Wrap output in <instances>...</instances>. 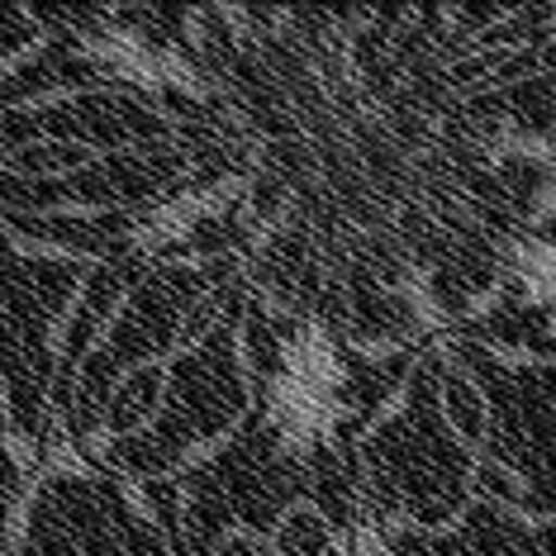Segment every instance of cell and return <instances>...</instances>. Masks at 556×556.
Wrapping results in <instances>:
<instances>
[{
	"mask_svg": "<svg viewBox=\"0 0 556 556\" xmlns=\"http://www.w3.org/2000/svg\"><path fill=\"white\" fill-rule=\"evenodd\" d=\"M167 386H172V376H167V366L162 362H138L129 366V371L115 381V390H110V400H105V433L110 438H129L138 433V428H148L157 419V409H162V400H167Z\"/></svg>",
	"mask_w": 556,
	"mask_h": 556,
	"instance_id": "cell-1",
	"label": "cell"
},
{
	"mask_svg": "<svg viewBox=\"0 0 556 556\" xmlns=\"http://www.w3.org/2000/svg\"><path fill=\"white\" fill-rule=\"evenodd\" d=\"M271 556H333V523L314 500H290L271 523Z\"/></svg>",
	"mask_w": 556,
	"mask_h": 556,
	"instance_id": "cell-2",
	"label": "cell"
},
{
	"mask_svg": "<svg viewBox=\"0 0 556 556\" xmlns=\"http://www.w3.org/2000/svg\"><path fill=\"white\" fill-rule=\"evenodd\" d=\"M86 162H96V148L81 138H39V143H20L0 162V172H15L20 181H58Z\"/></svg>",
	"mask_w": 556,
	"mask_h": 556,
	"instance_id": "cell-3",
	"label": "cell"
},
{
	"mask_svg": "<svg viewBox=\"0 0 556 556\" xmlns=\"http://www.w3.org/2000/svg\"><path fill=\"white\" fill-rule=\"evenodd\" d=\"M438 409H442V419H447L452 433H457L462 442H471V447L490 438V400H485V390H480L471 376H462V371L442 376Z\"/></svg>",
	"mask_w": 556,
	"mask_h": 556,
	"instance_id": "cell-4",
	"label": "cell"
},
{
	"mask_svg": "<svg viewBox=\"0 0 556 556\" xmlns=\"http://www.w3.org/2000/svg\"><path fill=\"white\" fill-rule=\"evenodd\" d=\"M214 556H271V542L248 523H233L224 528V538L214 542Z\"/></svg>",
	"mask_w": 556,
	"mask_h": 556,
	"instance_id": "cell-5",
	"label": "cell"
},
{
	"mask_svg": "<svg viewBox=\"0 0 556 556\" xmlns=\"http://www.w3.org/2000/svg\"><path fill=\"white\" fill-rule=\"evenodd\" d=\"M10 438V400H5V386H0V442Z\"/></svg>",
	"mask_w": 556,
	"mask_h": 556,
	"instance_id": "cell-6",
	"label": "cell"
}]
</instances>
